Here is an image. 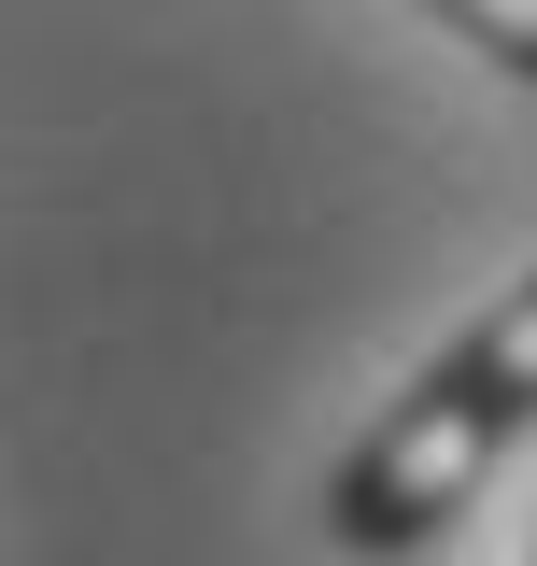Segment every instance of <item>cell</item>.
<instances>
[{
  "label": "cell",
  "instance_id": "cell-1",
  "mask_svg": "<svg viewBox=\"0 0 537 566\" xmlns=\"http://www.w3.org/2000/svg\"><path fill=\"white\" fill-rule=\"evenodd\" d=\"M524 424H537V270L509 283V297H495V312H481L467 340H453L397 411L354 439V453H339L326 524L354 538V553H410V538H439V524L495 482V453H509Z\"/></svg>",
  "mask_w": 537,
  "mask_h": 566
},
{
  "label": "cell",
  "instance_id": "cell-2",
  "mask_svg": "<svg viewBox=\"0 0 537 566\" xmlns=\"http://www.w3.org/2000/svg\"><path fill=\"white\" fill-rule=\"evenodd\" d=\"M424 14H453L495 71H524V85H537V0H424Z\"/></svg>",
  "mask_w": 537,
  "mask_h": 566
}]
</instances>
